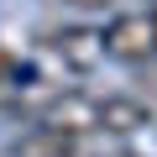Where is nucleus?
<instances>
[{
    "label": "nucleus",
    "mask_w": 157,
    "mask_h": 157,
    "mask_svg": "<svg viewBox=\"0 0 157 157\" xmlns=\"http://www.w3.org/2000/svg\"><path fill=\"white\" fill-rule=\"evenodd\" d=\"M42 47H47L63 68H73V73H89V68H100V58H105V37H100L94 26H58V32L42 37Z\"/></svg>",
    "instance_id": "7ed1b4c3"
},
{
    "label": "nucleus",
    "mask_w": 157,
    "mask_h": 157,
    "mask_svg": "<svg viewBox=\"0 0 157 157\" xmlns=\"http://www.w3.org/2000/svg\"><path fill=\"white\" fill-rule=\"evenodd\" d=\"M73 152H78V141H68V136H58L47 126H32V131H21L11 141V157H73Z\"/></svg>",
    "instance_id": "39448f33"
},
{
    "label": "nucleus",
    "mask_w": 157,
    "mask_h": 157,
    "mask_svg": "<svg viewBox=\"0 0 157 157\" xmlns=\"http://www.w3.org/2000/svg\"><path fill=\"white\" fill-rule=\"evenodd\" d=\"M100 37H105V58H115V63H147V58H157V11H126Z\"/></svg>",
    "instance_id": "f257e3e1"
},
{
    "label": "nucleus",
    "mask_w": 157,
    "mask_h": 157,
    "mask_svg": "<svg viewBox=\"0 0 157 157\" xmlns=\"http://www.w3.org/2000/svg\"><path fill=\"white\" fill-rule=\"evenodd\" d=\"M68 6H78V11H100V6H110V0H68Z\"/></svg>",
    "instance_id": "423d86ee"
},
{
    "label": "nucleus",
    "mask_w": 157,
    "mask_h": 157,
    "mask_svg": "<svg viewBox=\"0 0 157 157\" xmlns=\"http://www.w3.org/2000/svg\"><path fill=\"white\" fill-rule=\"evenodd\" d=\"M100 131L105 136H141V131H152V105H141L131 94H105L100 100Z\"/></svg>",
    "instance_id": "20e7f679"
},
{
    "label": "nucleus",
    "mask_w": 157,
    "mask_h": 157,
    "mask_svg": "<svg viewBox=\"0 0 157 157\" xmlns=\"http://www.w3.org/2000/svg\"><path fill=\"white\" fill-rule=\"evenodd\" d=\"M37 126H47V131H58V136H68V141L100 136V100L84 94V89H63V94H52V100L37 110Z\"/></svg>",
    "instance_id": "f03ea898"
}]
</instances>
